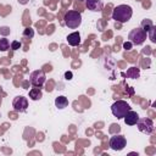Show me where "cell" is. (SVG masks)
<instances>
[{"mask_svg":"<svg viewBox=\"0 0 156 156\" xmlns=\"http://www.w3.org/2000/svg\"><path fill=\"white\" fill-rule=\"evenodd\" d=\"M12 107L16 112H26L28 107V100L24 96H16L12 101Z\"/></svg>","mask_w":156,"mask_h":156,"instance_id":"cell-8","label":"cell"},{"mask_svg":"<svg viewBox=\"0 0 156 156\" xmlns=\"http://www.w3.org/2000/svg\"><path fill=\"white\" fill-rule=\"evenodd\" d=\"M126 76H127L128 78H132V79L139 78V76H140V69H139L138 67H129V68L127 69Z\"/></svg>","mask_w":156,"mask_h":156,"instance_id":"cell-14","label":"cell"},{"mask_svg":"<svg viewBox=\"0 0 156 156\" xmlns=\"http://www.w3.org/2000/svg\"><path fill=\"white\" fill-rule=\"evenodd\" d=\"M132 46H133V44H132L130 41H124V43H123V49H124V50H127V51H128V50H130V49H132Z\"/></svg>","mask_w":156,"mask_h":156,"instance_id":"cell-20","label":"cell"},{"mask_svg":"<svg viewBox=\"0 0 156 156\" xmlns=\"http://www.w3.org/2000/svg\"><path fill=\"white\" fill-rule=\"evenodd\" d=\"M155 30H156V27H155V24L149 29V38H150V40L152 41V43H156V39H155Z\"/></svg>","mask_w":156,"mask_h":156,"instance_id":"cell-18","label":"cell"},{"mask_svg":"<svg viewBox=\"0 0 156 156\" xmlns=\"http://www.w3.org/2000/svg\"><path fill=\"white\" fill-rule=\"evenodd\" d=\"M46 80V77H45V73L43 69H37V71H33L30 73V77H29V82L33 87H37V88H41L44 85Z\"/></svg>","mask_w":156,"mask_h":156,"instance_id":"cell-5","label":"cell"},{"mask_svg":"<svg viewBox=\"0 0 156 156\" xmlns=\"http://www.w3.org/2000/svg\"><path fill=\"white\" fill-rule=\"evenodd\" d=\"M128 39L134 45H141L146 40V32H144L141 28H134L129 32Z\"/></svg>","mask_w":156,"mask_h":156,"instance_id":"cell-4","label":"cell"},{"mask_svg":"<svg viewBox=\"0 0 156 156\" xmlns=\"http://www.w3.org/2000/svg\"><path fill=\"white\" fill-rule=\"evenodd\" d=\"M79 1H85V0H79Z\"/></svg>","mask_w":156,"mask_h":156,"instance_id":"cell-22","label":"cell"},{"mask_svg":"<svg viewBox=\"0 0 156 156\" xmlns=\"http://www.w3.org/2000/svg\"><path fill=\"white\" fill-rule=\"evenodd\" d=\"M108 145L112 150L115 151H121L126 147L127 145V140L124 138V135H113L110 138V141H108Z\"/></svg>","mask_w":156,"mask_h":156,"instance_id":"cell-7","label":"cell"},{"mask_svg":"<svg viewBox=\"0 0 156 156\" xmlns=\"http://www.w3.org/2000/svg\"><path fill=\"white\" fill-rule=\"evenodd\" d=\"M55 106L57 107V108H60V110H62V108H65V107H67L68 106V99L66 98V96H57L56 99H55Z\"/></svg>","mask_w":156,"mask_h":156,"instance_id":"cell-13","label":"cell"},{"mask_svg":"<svg viewBox=\"0 0 156 156\" xmlns=\"http://www.w3.org/2000/svg\"><path fill=\"white\" fill-rule=\"evenodd\" d=\"M65 77H66V79H72V72H66L65 73Z\"/></svg>","mask_w":156,"mask_h":156,"instance_id":"cell-21","label":"cell"},{"mask_svg":"<svg viewBox=\"0 0 156 156\" xmlns=\"http://www.w3.org/2000/svg\"><path fill=\"white\" fill-rule=\"evenodd\" d=\"M29 98L33 100V101H37V100H40L43 98V93H41V89L40 88H32L29 90Z\"/></svg>","mask_w":156,"mask_h":156,"instance_id":"cell-12","label":"cell"},{"mask_svg":"<svg viewBox=\"0 0 156 156\" xmlns=\"http://www.w3.org/2000/svg\"><path fill=\"white\" fill-rule=\"evenodd\" d=\"M20 48H21V43H20V41L15 40V41L11 43V49H12V50H17V49H20Z\"/></svg>","mask_w":156,"mask_h":156,"instance_id":"cell-19","label":"cell"},{"mask_svg":"<svg viewBox=\"0 0 156 156\" xmlns=\"http://www.w3.org/2000/svg\"><path fill=\"white\" fill-rule=\"evenodd\" d=\"M10 49V43L6 38H1L0 39V51H6Z\"/></svg>","mask_w":156,"mask_h":156,"instance_id":"cell-16","label":"cell"},{"mask_svg":"<svg viewBox=\"0 0 156 156\" xmlns=\"http://www.w3.org/2000/svg\"><path fill=\"white\" fill-rule=\"evenodd\" d=\"M67 43L71 46H78L80 44V34L78 32H73L67 35Z\"/></svg>","mask_w":156,"mask_h":156,"instance_id":"cell-11","label":"cell"},{"mask_svg":"<svg viewBox=\"0 0 156 156\" xmlns=\"http://www.w3.org/2000/svg\"><path fill=\"white\" fill-rule=\"evenodd\" d=\"M154 26V22L151 21V20H147V18H145V20H143L141 21V29L144 30V32H149V29L151 28Z\"/></svg>","mask_w":156,"mask_h":156,"instance_id":"cell-15","label":"cell"},{"mask_svg":"<svg viewBox=\"0 0 156 156\" xmlns=\"http://www.w3.org/2000/svg\"><path fill=\"white\" fill-rule=\"evenodd\" d=\"M132 16H133V10L129 5H118L112 11V20L119 23L128 22L132 18Z\"/></svg>","mask_w":156,"mask_h":156,"instance_id":"cell-1","label":"cell"},{"mask_svg":"<svg viewBox=\"0 0 156 156\" xmlns=\"http://www.w3.org/2000/svg\"><path fill=\"white\" fill-rule=\"evenodd\" d=\"M63 22L68 28H72V29L78 28L82 24V13L78 11H74V10L67 11L65 13Z\"/></svg>","mask_w":156,"mask_h":156,"instance_id":"cell-2","label":"cell"},{"mask_svg":"<svg viewBox=\"0 0 156 156\" xmlns=\"http://www.w3.org/2000/svg\"><path fill=\"white\" fill-rule=\"evenodd\" d=\"M136 126H138V129L140 130V132H143V133H145V134H151V133H154V130H155V126H154V122H152V119H150V118H140L139 117V119H138V122H136Z\"/></svg>","mask_w":156,"mask_h":156,"instance_id":"cell-6","label":"cell"},{"mask_svg":"<svg viewBox=\"0 0 156 156\" xmlns=\"http://www.w3.org/2000/svg\"><path fill=\"white\" fill-rule=\"evenodd\" d=\"M33 35H34V30L32 29V28H26L24 30H23V37L24 38H33Z\"/></svg>","mask_w":156,"mask_h":156,"instance_id":"cell-17","label":"cell"},{"mask_svg":"<svg viewBox=\"0 0 156 156\" xmlns=\"http://www.w3.org/2000/svg\"><path fill=\"white\" fill-rule=\"evenodd\" d=\"M132 110L130 108V105L127 102V101H123V100H117L112 106H111V111H112V115L117 118H123L124 115Z\"/></svg>","mask_w":156,"mask_h":156,"instance_id":"cell-3","label":"cell"},{"mask_svg":"<svg viewBox=\"0 0 156 156\" xmlns=\"http://www.w3.org/2000/svg\"><path fill=\"white\" fill-rule=\"evenodd\" d=\"M85 5H87V9L93 12H100L102 11V7H104L102 0H85Z\"/></svg>","mask_w":156,"mask_h":156,"instance_id":"cell-9","label":"cell"},{"mask_svg":"<svg viewBox=\"0 0 156 156\" xmlns=\"http://www.w3.org/2000/svg\"><path fill=\"white\" fill-rule=\"evenodd\" d=\"M123 118H124L126 124H128V126H134V124H136V122H138V119H139V115H138L135 111L129 110V111L124 115Z\"/></svg>","mask_w":156,"mask_h":156,"instance_id":"cell-10","label":"cell"}]
</instances>
